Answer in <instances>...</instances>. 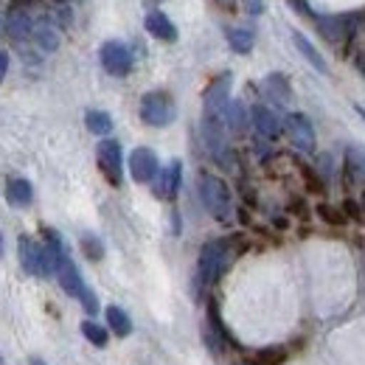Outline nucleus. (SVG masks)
Segmentation results:
<instances>
[{"label":"nucleus","instance_id":"obj_1","mask_svg":"<svg viewBox=\"0 0 365 365\" xmlns=\"http://www.w3.org/2000/svg\"><path fill=\"white\" fill-rule=\"evenodd\" d=\"M230 264V247L225 239H211L202 245L200 259H197V281L200 284H214L220 281V275L228 270Z\"/></svg>","mask_w":365,"mask_h":365},{"label":"nucleus","instance_id":"obj_2","mask_svg":"<svg viewBox=\"0 0 365 365\" xmlns=\"http://www.w3.org/2000/svg\"><path fill=\"white\" fill-rule=\"evenodd\" d=\"M200 200L208 208L214 220H228L230 217V188L217 175H202L200 178Z\"/></svg>","mask_w":365,"mask_h":365},{"label":"nucleus","instance_id":"obj_3","mask_svg":"<svg viewBox=\"0 0 365 365\" xmlns=\"http://www.w3.org/2000/svg\"><path fill=\"white\" fill-rule=\"evenodd\" d=\"M178 115L175 98L166 91H152L140 98V118L149 127H169Z\"/></svg>","mask_w":365,"mask_h":365},{"label":"nucleus","instance_id":"obj_4","mask_svg":"<svg viewBox=\"0 0 365 365\" xmlns=\"http://www.w3.org/2000/svg\"><path fill=\"white\" fill-rule=\"evenodd\" d=\"M98 169L104 172V178L113 182V185H121L124 180V152H121V143L113 140V138H104L98 143Z\"/></svg>","mask_w":365,"mask_h":365},{"label":"nucleus","instance_id":"obj_5","mask_svg":"<svg viewBox=\"0 0 365 365\" xmlns=\"http://www.w3.org/2000/svg\"><path fill=\"white\" fill-rule=\"evenodd\" d=\"M98 59H101V68L110 73V76H127L133 71V53L130 48L118 40H110L104 43L98 51Z\"/></svg>","mask_w":365,"mask_h":365},{"label":"nucleus","instance_id":"obj_6","mask_svg":"<svg viewBox=\"0 0 365 365\" xmlns=\"http://www.w3.org/2000/svg\"><path fill=\"white\" fill-rule=\"evenodd\" d=\"M230 73H222V76H217L211 85H208V91H205V115L208 118H225V110H228L230 104Z\"/></svg>","mask_w":365,"mask_h":365},{"label":"nucleus","instance_id":"obj_7","mask_svg":"<svg viewBox=\"0 0 365 365\" xmlns=\"http://www.w3.org/2000/svg\"><path fill=\"white\" fill-rule=\"evenodd\" d=\"M284 130H287L289 140L295 143V149L315 152V127H312V121L304 113H289L284 118Z\"/></svg>","mask_w":365,"mask_h":365},{"label":"nucleus","instance_id":"obj_8","mask_svg":"<svg viewBox=\"0 0 365 365\" xmlns=\"http://www.w3.org/2000/svg\"><path fill=\"white\" fill-rule=\"evenodd\" d=\"M130 175L135 182H155V178L160 175V163L158 155L146 146H138L135 152L130 155Z\"/></svg>","mask_w":365,"mask_h":365},{"label":"nucleus","instance_id":"obj_9","mask_svg":"<svg viewBox=\"0 0 365 365\" xmlns=\"http://www.w3.org/2000/svg\"><path fill=\"white\" fill-rule=\"evenodd\" d=\"M17 253H20V264L29 275H43L46 278V267H43V245L34 242L31 236H20L17 242Z\"/></svg>","mask_w":365,"mask_h":365},{"label":"nucleus","instance_id":"obj_10","mask_svg":"<svg viewBox=\"0 0 365 365\" xmlns=\"http://www.w3.org/2000/svg\"><path fill=\"white\" fill-rule=\"evenodd\" d=\"M56 281H59V287L71 295V298H82V292L88 289L85 287V281H82V273L76 270V264L71 262V256L65 253L62 259H59V264H56Z\"/></svg>","mask_w":365,"mask_h":365},{"label":"nucleus","instance_id":"obj_11","mask_svg":"<svg viewBox=\"0 0 365 365\" xmlns=\"http://www.w3.org/2000/svg\"><path fill=\"white\" fill-rule=\"evenodd\" d=\"M180 180H182V163L180 160H172V163H169L166 169H160V175L155 178V194H158L160 200L178 197Z\"/></svg>","mask_w":365,"mask_h":365},{"label":"nucleus","instance_id":"obj_12","mask_svg":"<svg viewBox=\"0 0 365 365\" xmlns=\"http://www.w3.org/2000/svg\"><path fill=\"white\" fill-rule=\"evenodd\" d=\"M250 124L256 127V133L264 138H278L281 133V121L275 118V113L270 107H264V104H256L253 110H250Z\"/></svg>","mask_w":365,"mask_h":365},{"label":"nucleus","instance_id":"obj_13","mask_svg":"<svg viewBox=\"0 0 365 365\" xmlns=\"http://www.w3.org/2000/svg\"><path fill=\"white\" fill-rule=\"evenodd\" d=\"M146 31L155 40H163V43H175L178 40V29H175V23L163 11H149L146 14Z\"/></svg>","mask_w":365,"mask_h":365},{"label":"nucleus","instance_id":"obj_14","mask_svg":"<svg viewBox=\"0 0 365 365\" xmlns=\"http://www.w3.org/2000/svg\"><path fill=\"white\" fill-rule=\"evenodd\" d=\"M31 200H34V188L26 178H11L6 182V202L9 205L26 208V205H31Z\"/></svg>","mask_w":365,"mask_h":365},{"label":"nucleus","instance_id":"obj_15","mask_svg":"<svg viewBox=\"0 0 365 365\" xmlns=\"http://www.w3.org/2000/svg\"><path fill=\"white\" fill-rule=\"evenodd\" d=\"M6 31L14 37V40H26L34 34V26H31V17L26 14V9H11L6 14Z\"/></svg>","mask_w":365,"mask_h":365},{"label":"nucleus","instance_id":"obj_16","mask_svg":"<svg viewBox=\"0 0 365 365\" xmlns=\"http://www.w3.org/2000/svg\"><path fill=\"white\" fill-rule=\"evenodd\" d=\"M346 169H349V178L354 182H365V146L351 143L346 149Z\"/></svg>","mask_w":365,"mask_h":365},{"label":"nucleus","instance_id":"obj_17","mask_svg":"<svg viewBox=\"0 0 365 365\" xmlns=\"http://www.w3.org/2000/svg\"><path fill=\"white\" fill-rule=\"evenodd\" d=\"M318 29L329 43H340L349 34V20L346 17H318Z\"/></svg>","mask_w":365,"mask_h":365},{"label":"nucleus","instance_id":"obj_18","mask_svg":"<svg viewBox=\"0 0 365 365\" xmlns=\"http://www.w3.org/2000/svg\"><path fill=\"white\" fill-rule=\"evenodd\" d=\"M225 124H228V130L233 135H242V133L247 130L250 115H247V110H245L242 101H230L228 104V110H225Z\"/></svg>","mask_w":365,"mask_h":365},{"label":"nucleus","instance_id":"obj_19","mask_svg":"<svg viewBox=\"0 0 365 365\" xmlns=\"http://www.w3.org/2000/svg\"><path fill=\"white\" fill-rule=\"evenodd\" d=\"M107 329L113 331V334H118V337H127L130 331H133V320H130V315L121 309V307H107Z\"/></svg>","mask_w":365,"mask_h":365},{"label":"nucleus","instance_id":"obj_20","mask_svg":"<svg viewBox=\"0 0 365 365\" xmlns=\"http://www.w3.org/2000/svg\"><path fill=\"white\" fill-rule=\"evenodd\" d=\"M292 43H295V48H298V51L304 53V59H307V62H309V65H312L315 71L326 73V59L320 56L318 48L312 46V43H309V40H307V37H304L301 31H292Z\"/></svg>","mask_w":365,"mask_h":365},{"label":"nucleus","instance_id":"obj_21","mask_svg":"<svg viewBox=\"0 0 365 365\" xmlns=\"http://www.w3.org/2000/svg\"><path fill=\"white\" fill-rule=\"evenodd\" d=\"M225 37H228V46L233 48L236 53H250V51H253V43H256V37H253L250 29H228Z\"/></svg>","mask_w":365,"mask_h":365},{"label":"nucleus","instance_id":"obj_22","mask_svg":"<svg viewBox=\"0 0 365 365\" xmlns=\"http://www.w3.org/2000/svg\"><path fill=\"white\" fill-rule=\"evenodd\" d=\"M85 124H88V130H91L93 135H107L113 130V118L104 110H91L85 115Z\"/></svg>","mask_w":365,"mask_h":365},{"label":"nucleus","instance_id":"obj_23","mask_svg":"<svg viewBox=\"0 0 365 365\" xmlns=\"http://www.w3.org/2000/svg\"><path fill=\"white\" fill-rule=\"evenodd\" d=\"M82 334H85V340L96 346V349H104L107 346V340H110V331L104 329V326H98L96 320H85L82 323Z\"/></svg>","mask_w":365,"mask_h":365},{"label":"nucleus","instance_id":"obj_24","mask_svg":"<svg viewBox=\"0 0 365 365\" xmlns=\"http://www.w3.org/2000/svg\"><path fill=\"white\" fill-rule=\"evenodd\" d=\"M264 88H267V93L273 96L275 101H289V96H292L289 82H287L281 73H270V76H267V82H264Z\"/></svg>","mask_w":365,"mask_h":365},{"label":"nucleus","instance_id":"obj_25","mask_svg":"<svg viewBox=\"0 0 365 365\" xmlns=\"http://www.w3.org/2000/svg\"><path fill=\"white\" fill-rule=\"evenodd\" d=\"M34 40L40 43L43 51H53V48L59 46V37H56V29H51L48 23H43L37 31H34Z\"/></svg>","mask_w":365,"mask_h":365},{"label":"nucleus","instance_id":"obj_26","mask_svg":"<svg viewBox=\"0 0 365 365\" xmlns=\"http://www.w3.org/2000/svg\"><path fill=\"white\" fill-rule=\"evenodd\" d=\"M82 250H85V256L93 259V262H98V259L104 256V247H101L98 236H93V233H85V236H82Z\"/></svg>","mask_w":365,"mask_h":365},{"label":"nucleus","instance_id":"obj_27","mask_svg":"<svg viewBox=\"0 0 365 365\" xmlns=\"http://www.w3.org/2000/svg\"><path fill=\"white\" fill-rule=\"evenodd\" d=\"M79 301H82V304H85V309H88V312H91V315H96V312H98V301H96V295H93L91 289H85V292H82V298H79Z\"/></svg>","mask_w":365,"mask_h":365},{"label":"nucleus","instance_id":"obj_28","mask_svg":"<svg viewBox=\"0 0 365 365\" xmlns=\"http://www.w3.org/2000/svg\"><path fill=\"white\" fill-rule=\"evenodd\" d=\"M6 71H9V53H6V51H0V82H3Z\"/></svg>","mask_w":365,"mask_h":365},{"label":"nucleus","instance_id":"obj_29","mask_svg":"<svg viewBox=\"0 0 365 365\" xmlns=\"http://www.w3.org/2000/svg\"><path fill=\"white\" fill-rule=\"evenodd\" d=\"M29 365H48L46 360H40V357H31V360H29Z\"/></svg>","mask_w":365,"mask_h":365},{"label":"nucleus","instance_id":"obj_30","mask_svg":"<svg viewBox=\"0 0 365 365\" xmlns=\"http://www.w3.org/2000/svg\"><path fill=\"white\" fill-rule=\"evenodd\" d=\"M0 250H3V242H0Z\"/></svg>","mask_w":365,"mask_h":365},{"label":"nucleus","instance_id":"obj_31","mask_svg":"<svg viewBox=\"0 0 365 365\" xmlns=\"http://www.w3.org/2000/svg\"><path fill=\"white\" fill-rule=\"evenodd\" d=\"M363 205H365V197H363Z\"/></svg>","mask_w":365,"mask_h":365},{"label":"nucleus","instance_id":"obj_32","mask_svg":"<svg viewBox=\"0 0 365 365\" xmlns=\"http://www.w3.org/2000/svg\"><path fill=\"white\" fill-rule=\"evenodd\" d=\"M236 365H245V363H236Z\"/></svg>","mask_w":365,"mask_h":365},{"label":"nucleus","instance_id":"obj_33","mask_svg":"<svg viewBox=\"0 0 365 365\" xmlns=\"http://www.w3.org/2000/svg\"><path fill=\"white\" fill-rule=\"evenodd\" d=\"M0 365H3V360H0Z\"/></svg>","mask_w":365,"mask_h":365}]
</instances>
